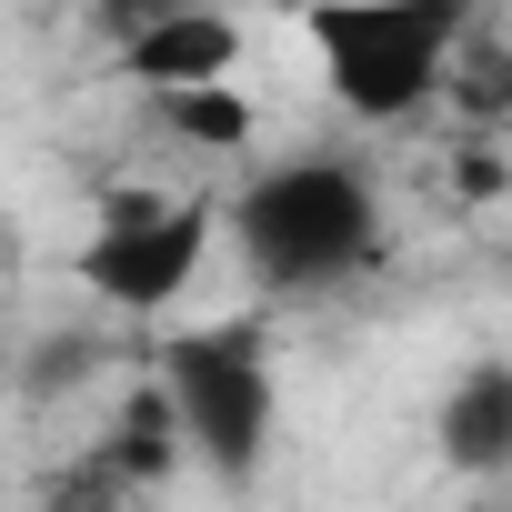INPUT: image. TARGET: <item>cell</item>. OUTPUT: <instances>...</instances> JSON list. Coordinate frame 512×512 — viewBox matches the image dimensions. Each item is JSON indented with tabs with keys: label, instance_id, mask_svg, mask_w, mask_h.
<instances>
[{
	"label": "cell",
	"instance_id": "cell-1",
	"mask_svg": "<svg viewBox=\"0 0 512 512\" xmlns=\"http://www.w3.org/2000/svg\"><path fill=\"white\" fill-rule=\"evenodd\" d=\"M221 241L241 251L251 292L322 302L382 262V191L342 151H292V161H262L221 201Z\"/></svg>",
	"mask_w": 512,
	"mask_h": 512
},
{
	"label": "cell",
	"instance_id": "cell-2",
	"mask_svg": "<svg viewBox=\"0 0 512 512\" xmlns=\"http://www.w3.org/2000/svg\"><path fill=\"white\" fill-rule=\"evenodd\" d=\"M472 21H482V0H292L312 81L362 131L422 121L452 91V71L472 51Z\"/></svg>",
	"mask_w": 512,
	"mask_h": 512
},
{
	"label": "cell",
	"instance_id": "cell-3",
	"mask_svg": "<svg viewBox=\"0 0 512 512\" xmlns=\"http://www.w3.org/2000/svg\"><path fill=\"white\" fill-rule=\"evenodd\" d=\"M161 412H171V442H181L211 482L251 492L262 462H272V432H282V372H272L262 322L231 312V322L171 332V342H161Z\"/></svg>",
	"mask_w": 512,
	"mask_h": 512
},
{
	"label": "cell",
	"instance_id": "cell-4",
	"mask_svg": "<svg viewBox=\"0 0 512 512\" xmlns=\"http://www.w3.org/2000/svg\"><path fill=\"white\" fill-rule=\"evenodd\" d=\"M221 241V201L211 191H161V181H111L91 201V231L71 251V282L131 322H161L171 302H191V282L211 272Z\"/></svg>",
	"mask_w": 512,
	"mask_h": 512
},
{
	"label": "cell",
	"instance_id": "cell-5",
	"mask_svg": "<svg viewBox=\"0 0 512 512\" xmlns=\"http://www.w3.org/2000/svg\"><path fill=\"white\" fill-rule=\"evenodd\" d=\"M241 21L221 0H181V11H151L131 41H121V71L161 101V91H201V81H241Z\"/></svg>",
	"mask_w": 512,
	"mask_h": 512
},
{
	"label": "cell",
	"instance_id": "cell-6",
	"mask_svg": "<svg viewBox=\"0 0 512 512\" xmlns=\"http://www.w3.org/2000/svg\"><path fill=\"white\" fill-rule=\"evenodd\" d=\"M432 462L462 482H502L512 472V362H462L432 402Z\"/></svg>",
	"mask_w": 512,
	"mask_h": 512
},
{
	"label": "cell",
	"instance_id": "cell-7",
	"mask_svg": "<svg viewBox=\"0 0 512 512\" xmlns=\"http://www.w3.org/2000/svg\"><path fill=\"white\" fill-rule=\"evenodd\" d=\"M171 131H191L201 151H241L251 141V101H241V81H201V91H161L151 101Z\"/></svg>",
	"mask_w": 512,
	"mask_h": 512
},
{
	"label": "cell",
	"instance_id": "cell-8",
	"mask_svg": "<svg viewBox=\"0 0 512 512\" xmlns=\"http://www.w3.org/2000/svg\"><path fill=\"white\" fill-rule=\"evenodd\" d=\"M0 422H11V342H0Z\"/></svg>",
	"mask_w": 512,
	"mask_h": 512
},
{
	"label": "cell",
	"instance_id": "cell-9",
	"mask_svg": "<svg viewBox=\"0 0 512 512\" xmlns=\"http://www.w3.org/2000/svg\"><path fill=\"white\" fill-rule=\"evenodd\" d=\"M502 512H512V472H502Z\"/></svg>",
	"mask_w": 512,
	"mask_h": 512
}]
</instances>
